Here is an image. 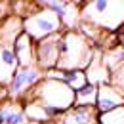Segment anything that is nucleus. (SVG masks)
<instances>
[{"label":"nucleus","mask_w":124,"mask_h":124,"mask_svg":"<svg viewBox=\"0 0 124 124\" xmlns=\"http://www.w3.org/2000/svg\"><path fill=\"white\" fill-rule=\"evenodd\" d=\"M12 48H14V54H16L19 67H34L36 65V61H34V42L25 32H21L17 36V40L14 42Z\"/></svg>","instance_id":"obj_12"},{"label":"nucleus","mask_w":124,"mask_h":124,"mask_svg":"<svg viewBox=\"0 0 124 124\" xmlns=\"http://www.w3.org/2000/svg\"><path fill=\"white\" fill-rule=\"evenodd\" d=\"M27 99L36 101L42 107H46L55 118L61 116L71 107H75V92L65 82L54 80V78H42L23 101H27Z\"/></svg>","instance_id":"obj_3"},{"label":"nucleus","mask_w":124,"mask_h":124,"mask_svg":"<svg viewBox=\"0 0 124 124\" xmlns=\"http://www.w3.org/2000/svg\"><path fill=\"white\" fill-rule=\"evenodd\" d=\"M23 113H25V118L27 120H32V122H36V124H48L55 118L46 107H42L40 103L31 101V99H27L23 103Z\"/></svg>","instance_id":"obj_13"},{"label":"nucleus","mask_w":124,"mask_h":124,"mask_svg":"<svg viewBox=\"0 0 124 124\" xmlns=\"http://www.w3.org/2000/svg\"><path fill=\"white\" fill-rule=\"evenodd\" d=\"M4 101H8V90L0 86V105H2Z\"/></svg>","instance_id":"obj_16"},{"label":"nucleus","mask_w":124,"mask_h":124,"mask_svg":"<svg viewBox=\"0 0 124 124\" xmlns=\"http://www.w3.org/2000/svg\"><path fill=\"white\" fill-rule=\"evenodd\" d=\"M99 124H124V107L99 115Z\"/></svg>","instance_id":"obj_15"},{"label":"nucleus","mask_w":124,"mask_h":124,"mask_svg":"<svg viewBox=\"0 0 124 124\" xmlns=\"http://www.w3.org/2000/svg\"><path fill=\"white\" fill-rule=\"evenodd\" d=\"M19 69V63L16 59L14 48L12 46H0V86L8 88L14 75Z\"/></svg>","instance_id":"obj_9"},{"label":"nucleus","mask_w":124,"mask_h":124,"mask_svg":"<svg viewBox=\"0 0 124 124\" xmlns=\"http://www.w3.org/2000/svg\"><path fill=\"white\" fill-rule=\"evenodd\" d=\"M61 124H99L95 107H71L61 115Z\"/></svg>","instance_id":"obj_11"},{"label":"nucleus","mask_w":124,"mask_h":124,"mask_svg":"<svg viewBox=\"0 0 124 124\" xmlns=\"http://www.w3.org/2000/svg\"><path fill=\"white\" fill-rule=\"evenodd\" d=\"M80 23L103 32H124V0H92L80 4Z\"/></svg>","instance_id":"obj_1"},{"label":"nucleus","mask_w":124,"mask_h":124,"mask_svg":"<svg viewBox=\"0 0 124 124\" xmlns=\"http://www.w3.org/2000/svg\"><path fill=\"white\" fill-rule=\"evenodd\" d=\"M23 32L31 38L32 42H38V40L48 38L52 34L63 32V25L54 12H50L46 8L38 10V6H36V10L29 12L23 17Z\"/></svg>","instance_id":"obj_4"},{"label":"nucleus","mask_w":124,"mask_h":124,"mask_svg":"<svg viewBox=\"0 0 124 124\" xmlns=\"http://www.w3.org/2000/svg\"><path fill=\"white\" fill-rule=\"evenodd\" d=\"M95 99H97V86L86 84L84 88L75 92V107H95Z\"/></svg>","instance_id":"obj_14"},{"label":"nucleus","mask_w":124,"mask_h":124,"mask_svg":"<svg viewBox=\"0 0 124 124\" xmlns=\"http://www.w3.org/2000/svg\"><path fill=\"white\" fill-rule=\"evenodd\" d=\"M93 50L92 42L80 34L78 31H63L61 32V44H59V71H86V67L92 61Z\"/></svg>","instance_id":"obj_2"},{"label":"nucleus","mask_w":124,"mask_h":124,"mask_svg":"<svg viewBox=\"0 0 124 124\" xmlns=\"http://www.w3.org/2000/svg\"><path fill=\"white\" fill-rule=\"evenodd\" d=\"M86 78H88V84L93 86H101V84H109L111 82V73H109L107 63L103 61V55L99 52H95L92 57L90 65L86 67Z\"/></svg>","instance_id":"obj_8"},{"label":"nucleus","mask_w":124,"mask_h":124,"mask_svg":"<svg viewBox=\"0 0 124 124\" xmlns=\"http://www.w3.org/2000/svg\"><path fill=\"white\" fill-rule=\"evenodd\" d=\"M59 44H61V32L52 34L48 38H42V40L34 42V61H36V67L42 73H48V71L57 67V61H59Z\"/></svg>","instance_id":"obj_6"},{"label":"nucleus","mask_w":124,"mask_h":124,"mask_svg":"<svg viewBox=\"0 0 124 124\" xmlns=\"http://www.w3.org/2000/svg\"><path fill=\"white\" fill-rule=\"evenodd\" d=\"M118 107H124V90L113 86V84L97 86V99H95L97 113L103 115V113H109Z\"/></svg>","instance_id":"obj_7"},{"label":"nucleus","mask_w":124,"mask_h":124,"mask_svg":"<svg viewBox=\"0 0 124 124\" xmlns=\"http://www.w3.org/2000/svg\"><path fill=\"white\" fill-rule=\"evenodd\" d=\"M120 38H122V48H124V32L120 34Z\"/></svg>","instance_id":"obj_17"},{"label":"nucleus","mask_w":124,"mask_h":124,"mask_svg":"<svg viewBox=\"0 0 124 124\" xmlns=\"http://www.w3.org/2000/svg\"><path fill=\"white\" fill-rule=\"evenodd\" d=\"M23 32V17L14 14L0 21V46H14L17 36Z\"/></svg>","instance_id":"obj_10"},{"label":"nucleus","mask_w":124,"mask_h":124,"mask_svg":"<svg viewBox=\"0 0 124 124\" xmlns=\"http://www.w3.org/2000/svg\"><path fill=\"white\" fill-rule=\"evenodd\" d=\"M44 78V73L34 65V67H19L17 73L14 75L12 82L8 84V99L12 101H23L29 93L32 92V88Z\"/></svg>","instance_id":"obj_5"}]
</instances>
